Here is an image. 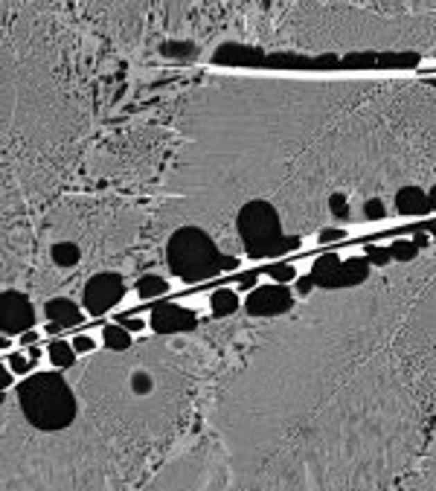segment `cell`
I'll return each mask as SVG.
<instances>
[{
    "label": "cell",
    "instance_id": "obj_20",
    "mask_svg": "<svg viewBox=\"0 0 436 491\" xmlns=\"http://www.w3.org/2000/svg\"><path fill=\"white\" fill-rule=\"evenodd\" d=\"M131 386H134V393L146 395L148 390H152V375H148V372H134V375H131Z\"/></svg>",
    "mask_w": 436,
    "mask_h": 491
},
{
    "label": "cell",
    "instance_id": "obj_14",
    "mask_svg": "<svg viewBox=\"0 0 436 491\" xmlns=\"http://www.w3.org/2000/svg\"><path fill=\"white\" fill-rule=\"evenodd\" d=\"M209 305H213L216 317H230L233 311L238 308V296L233 291H227V288H221V291L213 294V303H209Z\"/></svg>",
    "mask_w": 436,
    "mask_h": 491
},
{
    "label": "cell",
    "instance_id": "obj_10",
    "mask_svg": "<svg viewBox=\"0 0 436 491\" xmlns=\"http://www.w3.org/2000/svg\"><path fill=\"white\" fill-rule=\"evenodd\" d=\"M396 213H401V215H425V213H430V198L419 186H401L396 192Z\"/></svg>",
    "mask_w": 436,
    "mask_h": 491
},
{
    "label": "cell",
    "instance_id": "obj_27",
    "mask_svg": "<svg viewBox=\"0 0 436 491\" xmlns=\"http://www.w3.org/2000/svg\"><path fill=\"white\" fill-rule=\"evenodd\" d=\"M15 375H18V372H15L9 364H3V378H0V386H3V390H6V386H12Z\"/></svg>",
    "mask_w": 436,
    "mask_h": 491
},
{
    "label": "cell",
    "instance_id": "obj_29",
    "mask_svg": "<svg viewBox=\"0 0 436 491\" xmlns=\"http://www.w3.org/2000/svg\"><path fill=\"white\" fill-rule=\"evenodd\" d=\"M35 340H38V334H35V332H24V337H21V343H26V346H33V343H35Z\"/></svg>",
    "mask_w": 436,
    "mask_h": 491
},
{
    "label": "cell",
    "instance_id": "obj_25",
    "mask_svg": "<svg viewBox=\"0 0 436 491\" xmlns=\"http://www.w3.org/2000/svg\"><path fill=\"white\" fill-rule=\"evenodd\" d=\"M338 239H343V230H320V235H317V242H320V244H326V242H338Z\"/></svg>",
    "mask_w": 436,
    "mask_h": 491
},
{
    "label": "cell",
    "instance_id": "obj_26",
    "mask_svg": "<svg viewBox=\"0 0 436 491\" xmlns=\"http://www.w3.org/2000/svg\"><path fill=\"white\" fill-rule=\"evenodd\" d=\"M119 325H125L128 332H143V325H146V323H143L140 317H123V323H119Z\"/></svg>",
    "mask_w": 436,
    "mask_h": 491
},
{
    "label": "cell",
    "instance_id": "obj_4",
    "mask_svg": "<svg viewBox=\"0 0 436 491\" xmlns=\"http://www.w3.org/2000/svg\"><path fill=\"white\" fill-rule=\"evenodd\" d=\"M369 276V259H343L329 253L314 262L311 282L320 288H352Z\"/></svg>",
    "mask_w": 436,
    "mask_h": 491
},
{
    "label": "cell",
    "instance_id": "obj_11",
    "mask_svg": "<svg viewBox=\"0 0 436 491\" xmlns=\"http://www.w3.org/2000/svg\"><path fill=\"white\" fill-rule=\"evenodd\" d=\"M47 355H50L53 366H58V369H70L73 364H76V346L67 343V340H53Z\"/></svg>",
    "mask_w": 436,
    "mask_h": 491
},
{
    "label": "cell",
    "instance_id": "obj_2",
    "mask_svg": "<svg viewBox=\"0 0 436 491\" xmlns=\"http://www.w3.org/2000/svg\"><path fill=\"white\" fill-rule=\"evenodd\" d=\"M18 395L24 416L38 430H64L76 419V401L58 375H33L21 384Z\"/></svg>",
    "mask_w": 436,
    "mask_h": 491
},
{
    "label": "cell",
    "instance_id": "obj_6",
    "mask_svg": "<svg viewBox=\"0 0 436 491\" xmlns=\"http://www.w3.org/2000/svg\"><path fill=\"white\" fill-rule=\"evenodd\" d=\"M294 305V296L285 285H265V288H256L250 296H247V314L250 317H277L282 311H288Z\"/></svg>",
    "mask_w": 436,
    "mask_h": 491
},
{
    "label": "cell",
    "instance_id": "obj_30",
    "mask_svg": "<svg viewBox=\"0 0 436 491\" xmlns=\"http://www.w3.org/2000/svg\"><path fill=\"white\" fill-rule=\"evenodd\" d=\"M428 198H430V210H436V186L428 192Z\"/></svg>",
    "mask_w": 436,
    "mask_h": 491
},
{
    "label": "cell",
    "instance_id": "obj_5",
    "mask_svg": "<svg viewBox=\"0 0 436 491\" xmlns=\"http://www.w3.org/2000/svg\"><path fill=\"white\" fill-rule=\"evenodd\" d=\"M123 294H125V282L119 274H111V271H102L96 276H90L87 279V285H85V308H87V314H105L108 308H114L119 300H123Z\"/></svg>",
    "mask_w": 436,
    "mask_h": 491
},
{
    "label": "cell",
    "instance_id": "obj_8",
    "mask_svg": "<svg viewBox=\"0 0 436 491\" xmlns=\"http://www.w3.org/2000/svg\"><path fill=\"white\" fill-rule=\"evenodd\" d=\"M198 320H195V311L175 305V303H160L152 311V329L157 334H177V332H192Z\"/></svg>",
    "mask_w": 436,
    "mask_h": 491
},
{
    "label": "cell",
    "instance_id": "obj_7",
    "mask_svg": "<svg viewBox=\"0 0 436 491\" xmlns=\"http://www.w3.org/2000/svg\"><path fill=\"white\" fill-rule=\"evenodd\" d=\"M35 325V308L21 291L3 294V334H24Z\"/></svg>",
    "mask_w": 436,
    "mask_h": 491
},
{
    "label": "cell",
    "instance_id": "obj_23",
    "mask_svg": "<svg viewBox=\"0 0 436 491\" xmlns=\"http://www.w3.org/2000/svg\"><path fill=\"white\" fill-rule=\"evenodd\" d=\"M367 259L372 265H387L393 256H390V247H367Z\"/></svg>",
    "mask_w": 436,
    "mask_h": 491
},
{
    "label": "cell",
    "instance_id": "obj_22",
    "mask_svg": "<svg viewBox=\"0 0 436 491\" xmlns=\"http://www.w3.org/2000/svg\"><path fill=\"white\" fill-rule=\"evenodd\" d=\"M384 215H387V206H384V201L372 198V201H367V204H364V218H384Z\"/></svg>",
    "mask_w": 436,
    "mask_h": 491
},
{
    "label": "cell",
    "instance_id": "obj_19",
    "mask_svg": "<svg viewBox=\"0 0 436 491\" xmlns=\"http://www.w3.org/2000/svg\"><path fill=\"white\" fill-rule=\"evenodd\" d=\"M195 47L192 44H180V41H169V44H163V55H177V58H184V55H192Z\"/></svg>",
    "mask_w": 436,
    "mask_h": 491
},
{
    "label": "cell",
    "instance_id": "obj_15",
    "mask_svg": "<svg viewBox=\"0 0 436 491\" xmlns=\"http://www.w3.org/2000/svg\"><path fill=\"white\" fill-rule=\"evenodd\" d=\"M169 291V282L163 279V276H157V274H146L140 282H137V294L140 296H160V294H166Z\"/></svg>",
    "mask_w": 436,
    "mask_h": 491
},
{
    "label": "cell",
    "instance_id": "obj_32",
    "mask_svg": "<svg viewBox=\"0 0 436 491\" xmlns=\"http://www.w3.org/2000/svg\"><path fill=\"white\" fill-rule=\"evenodd\" d=\"M428 230L433 233V239H436V224H428Z\"/></svg>",
    "mask_w": 436,
    "mask_h": 491
},
{
    "label": "cell",
    "instance_id": "obj_13",
    "mask_svg": "<svg viewBox=\"0 0 436 491\" xmlns=\"http://www.w3.org/2000/svg\"><path fill=\"white\" fill-rule=\"evenodd\" d=\"M53 262L58 265V267H73V265H79V259H82V250L76 247V244H70V242H58V244H53Z\"/></svg>",
    "mask_w": 436,
    "mask_h": 491
},
{
    "label": "cell",
    "instance_id": "obj_21",
    "mask_svg": "<svg viewBox=\"0 0 436 491\" xmlns=\"http://www.w3.org/2000/svg\"><path fill=\"white\" fill-rule=\"evenodd\" d=\"M6 364H9L15 372H18V375H26V372L33 369V358H24V355H18V352H15V355H9V358H6Z\"/></svg>",
    "mask_w": 436,
    "mask_h": 491
},
{
    "label": "cell",
    "instance_id": "obj_18",
    "mask_svg": "<svg viewBox=\"0 0 436 491\" xmlns=\"http://www.w3.org/2000/svg\"><path fill=\"white\" fill-rule=\"evenodd\" d=\"M268 276L277 279L279 285H282V282H291L297 276V267H291V265H274V267H268Z\"/></svg>",
    "mask_w": 436,
    "mask_h": 491
},
{
    "label": "cell",
    "instance_id": "obj_12",
    "mask_svg": "<svg viewBox=\"0 0 436 491\" xmlns=\"http://www.w3.org/2000/svg\"><path fill=\"white\" fill-rule=\"evenodd\" d=\"M102 340H105V346H108V349L125 352L131 346V332L125 329V325H105V329H102Z\"/></svg>",
    "mask_w": 436,
    "mask_h": 491
},
{
    "label": "cell",
    "instance_id": "obj_31",
    "mask_svg": "<svg viewBox=\"0 0 436 491\" xmlns=\"http://www.w3.org/2000/svg\"><path fill=\"white\" fill-rule=\"evenodd\" d=\"M38 355H41V349L33 343V349H29V358H33V361H38Z\"/></svg>",
    "mask_w": 436,
    "mask_h": 491
},
{
    "label": "cell",
    "instance_id": "obj_1",
    "mask_svg": "<svg viewBox=\"0 0 436 491\" xmlns=\"http://www.w3.org/2000/svg\"><path fill=\"white\" fill-rule=\"evenodd\" d=\"M166 262L172 267V274L184 282H198L221 271H236L238 267V259L227 256V253L221 256L213 239L198 227H180L172 235L166 247Z\"/></svg>",
    "mask_w": 436,
    "mask_h": 491
},
{
    "label": "cell",
    "instance_id": "obj_17",
    "mask_svg": "<svg viewBox=\"0 0 436 491\" xmlns=\"http://www.w3.org/2000/svg\"><path fill=\"white\" fill-rule=\"evenodd\" d=\"M329 210H332V215L335 218H340V221H347L349 218V201H347V195H332L329 198Z\"/></svg>",
    "mask_w": 436,
    "mask_h": 491
},
{
    "label": "cell",
    "instance_id": "obj_16",
    "mask_svg": "<svg viewBox=\"0 0 436 491\" xmlns=\"http://www.w3.org/2000/svg\"><path fill=\"white\" fill-rule=\"evenodd\" d=\"M416 253H419V242H408V239H401V242H393L390 244V256L399 259V262H410L416 259Z\"/></svg>",
    "mask_w": 436,
    "mask_h": 491
},
{
    "label": "cell",
    "instance_id": "obj_28",
    "mask_svg": "<svg viewBox=\"0 0 436 491\" xmlns=\"http://www.w3.org/2000/svg\"><path fill=\"white\" fill-rule=\"evenodd\" d=\"M311 285H314L311 276H306V279H299V282H297V291H299V294H308V291H311Z\"/></svg>",
    "mask_w": 436,
    "mask_h": 491
},
{
    "label": "cell",
    "instance_id": "obj_3",
    "mask_svg": "<svg viewBox=\"0 0 436 491\" xmlns=\"http://www.w3.org/2000/svg\"><path fill=\"white\" fill-rule=\"evenodd\" d=\"M238 235L247 250V256L262 259V256H277V253L299 247V235H282L279 215L274 204L268 201H250L238 210Z\"/></svg>",
    "mask_w": 436,
    "mask_h": 491
},
{
    "label": "cell",
    "instance_id": "obj_33",
    "mask_svg": "<svg viewBox=\"0 0 436 491\" xmlns=\"http://www.w3.org/2000/svg\"><path fill=\"white\" fill-rule=\"evenodd\" d=\"M433 84H436V82H433Z\"/></svg>",
    "mask_w": 436,
    "mask_h": 491
},
{
    "label": "cell",
    "instance_id": "obj_9",
    "mask_svg": "<svg viewBox=\"0 0 436 491\" xmlns=\"http://www.w3.org/2000/svg\"><path fill=\"white\" fill-rule=\"evenodd\" d=\"M44 317H50V325L47 332L58 334L62 329H70V325H79L85 317H82V308L73 303V300H64V296H55L44 305Z\"/></svg>",
    "mask_w": 436,
    "mask_h": 491
},
{
    "label": "cell",
    "instance_id": "obj_24",
    "mask_svg": "<svg viewBox=\"0 0 436 491\" xmlns=\"http://www.w3.org/2000/svg\"><path fill=\"white\" fill-rule=\"evenodd\" d=\"M73 346H76V352H90L96 346V340L90 334H79V337H73Z\"/></svg>",
    "mask_w": 436,
    "mask_h": 491
}]
</instances>
